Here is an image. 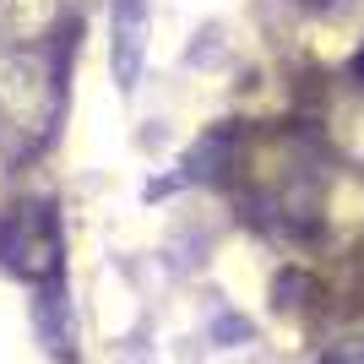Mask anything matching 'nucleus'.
Instances as JSON below:
<instances>
[{
    "label": "nucleus",
    "instance_id": "39448f33",
    "mask_svg": "<svg viewBox=\"0 0 364 364\" xmlns=\"http://www.w3.org/2000/svg\"><path fill=\"white\" fill-rule=\"evenodd\" d=\"M213 337H218V348H234V343H245L250 337V321H240V316H223L213 326Z\"/></svg>",
    "mask_w": 364,
    "mask_h": 364
},
{
    "label": "nucleus",
    "instance_id": "f03ea898",
    "mask_svg": "<svg viewBox=\"0 0 364 364\" xmlns=\"http://www.w3.org/2000/svg\"><path fill=\"white\" fill-rule=\"evenodd\" d=\"M141 60H147V0H114L109 6V71L120 92H136Z\"/></svg>",
    "mask_w": 364,
    "mask_h": 364
},
{
    "label": "nucleus",
    "instance_id": "f257e3e1",
    "mask_svg": "<svg viewBox=\"0 0 364 364\" xmlns=\"http://www.w3.org/2000/svg\"><path fill=\"white\" fill-rule=\"evenodd\" d=\"M0 267L33 283L60 277V223L49 213V201L33 207H11L0 218Z\"/></svg>",
    "mask_w": 364,
    "mask_h": 364
},
{
    "label": "nucleus",
    "instance_id": "20e7f679",
    "mask_svg": "<svg viewBox=\"0 0 364 364\" xmlns=\"http://www.w3.org/2000/svg\"><path fill=\"white\" fill-rule=\"evenodd\" d=\"M33 321H38V337H44L49 353L65 348V294H60V277H49V283H38V299H33Z\"/></svg>",
    "mask_w": 364,
    "mask_h": 364
},
{
    "label": "nucleus",
    "instance_id": "0eeeda50",
    "mask_svg": "<svg viewBox=\"0 0 364 364\" xmlns=\"http://www.w3.org/2000/svg\"><path fill=\"white\" fill-rule=\"evenodd\" d=\"M359 71H364V55H359Z\"/></svg>",
    "mask_w": 364,
    "mask_h": 364
},
{
    "label": "nucleus",
    "instance_id": "423d86ee",
    "mask_svg": "<svg viewBox=\"0 0 364 364\" xmlns=\"http://www.w3.org/2000/svg\"><path fill=\"white\" fill-rule=\"evenodd\" d=\"M321 364H364V337H359V343H343V348H332Z\"/></svg>",
    "mask_w": 364,
    "mask_h": 364
},
{
    "label": "nucleus",
    "instance_id": "7ed1b4c3",
    "mask_svg": "<svg viewBox=\"0 0 364 364\" xmlns=\"http://www.w3.org/2000/svg\"><path fill=\"white\" fill-rule=\"evenodd\" d=\"M228 152H234V131H228V125L207 131V136H201L196 147L180 158V180H223Z\"/></svg>",
    "mask_w": 364,
    "mask_h": 364
}]
</instances>
